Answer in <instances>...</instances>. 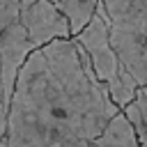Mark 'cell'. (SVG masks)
Segmentation results:
<instances>
[{
  "mask_svg": "<svg viewBox=\"0 0 147 147\" xmlns=\"http://www.w3.org/2000/svg\"><path fill=\"white\" fill-rule=\"evenodd\" d=\"M92 57L76 39L37 48L9 106V147H92L119 113Z\"/></svg>",
  "mask_w": 147,
  "mask_h": 147,
  "instance_id": "1",
  "label": "cell"
},
{
  "mask_svg": "<svg viewBox=\"0 0 147 147\" xmlns=\"http://www.w3.org/2000/svg\"><path fill=\"white\" fill-rule=\"evenodd\" d=\"M110 39L140 87L147 85V0H103Z\"/></svg>",
  "mask_w": 147,
  "mask_h": 147,
  "instance_id": "2",
  "label": "cell"
},
{
  "mask_svg": "<svg viewBox=\"0 0 147 147\" xmlns=\"http://www.w3.org/2000/svg\"><path fill=\"white\" fill-rule=\"evenodd\" d=\"M74 39L92 57V67H94L99 80L110 83L115 78V74L119 71L122 60H119V55H117V51L113 46V39H110V18H108V11H106L103 0L96 2V11H94L92 21Z\"/></svg>",
  "mask_w": 147,
  "mask_h": 147,
  "instance_id": "3",
  "label": "cell"
},
{
  "mask_svg": "<svg viewBox=\"0 0 147 147\" xmlns=\"http://www.w3.org/2000/svg\"><path fill=\"white\" fill-rule=\"evenodd\" d=\"M21 23L37 48L74 34L69 18L53 0H21Z\"/></svg>",
  "mask_w": 147,
  "mask_h": 147,
  "instance_id": "4",
  "label": "cell"
},
{
  "mask_svg": "<svg viewBox=\"0 0 147 147\" xmlns=\"http://www.w3.org/2000/svg\"><path fill=\"white\" fill-rule=\"evenodd\" d=\"M37 51L32 39L28 37V30L21 21L9 25L0 34V69H2V85H5V99L11 106V96L21 76V69L25 67L28 57Z\"/></svg>",
  "mask_w": 147,
  "mask_h": 147,
  "instance_id": "5",
  "label": "cell"
},
{
  "mask_svg": "<svg viewBox=\"0 0 147 147\" xmlns=\"http://www.w3.org/2000/svg\"><path fill=\"white\" fill-rule=\"evenodd\" d=\"M92 145H96V147H140V140H138L136 126L131 124V119L126 117V113L119 110L108 122V126L103 129V133Z\"/></svg>",
  "mask_w": 147,
  "mask_h": 147,
  "instance_id": "6",
  "label": "cell"
},
{
  "mask_svg": "<svg viewBox=\"0 0 147 147\" xmlns=\"http://www.w3.org/2000/svg\"><path fill=\"white\" fill-rule=\"evenodd\" d=\"M108 85V92H110V99L117 103V108H126L129 103H133L138 99V92H140V83L136 80V76L131 74V69L122 62L119 64V71L115 74V78Z\"/></svg>",
  "mask_w": 147,
  "mask_h": 147,
  "instance_id": "7",
  "label": "cell"
},
{
  "mask_svg": "<svg viewBox=\"0 0 147 147\" xmlns=\"http://www.w3.org/2000/svg\"><path fill=\"white\" fill-rule=\"evenodd\" d=\"M53 2H55V5L64 11V16L69 18L71 32L78 34V32L85 30V25L92 21L99 0H53Z\"/></svg>",
  "mask_w": 147,
  "mask_h": 147,
  "instance_id": "8",
  "label": "cell"
},
{
  "mask_svg": "<svg viewBox=\"0 0 147 147\" xmlns=\"http://www.w3.org/2000/svg\"><path fill=\"white\" fill-rule=\"evenodd\" d=\"M126 117L131 119V124L136 126V133H138V140H140V147H147V94L138 92V99L133 103H129L124 108Z\"/></svg>",
  "mask_w": 147,
  "mask_h": 147,
  "instance_id": "9",
  "label": "cell"
},
{
  "mask_svg": "<svg viewBox=\"0 0 147 147\" xmlns=\"http://www.w3.org/2000/svg\"><path fill=\"white\" fill-rule=\"evenodd\" d=\"M21 21V0H0V34Z\"/></svg>",
  "mask_w": 147,
  "mask_h": 147,
  "instance_id": "10",
  "label": "cell"
},
{
  "mask_svg": "<svg viewBox=\"0 0 147 147\" xmlns=\"http://www.w3.org/2000/svg\"><path fill=\"white\" fill-rule=\"evenodd\" d=\"M9 131V103L5 99V85H2V69H0V147H9L7 140Z\"/></svg>",
  "mask_w": 147,
  "mask_h": 147,
  "instance_id": "11",
  "label": "cell"
},
{
  "mask_svg": "<svg viewBox=\"0 0 147 147\" xmlns=\"http://www.w3.org/2000/svg\"><path fill=\"white\" fill-rule=\"evenodd\" d=\"M142 92H145V94H147V85H145V87H142Z\"/></svg>",
  "mask_w": 147,
  "mask_h": 147,
  "instance_id": "12",
  "label": "cell"
},
{
  "mask_svg": "<svg viewBox=\"0 0 147 147\" xmlns=\"http://www.w3.org/2000/svg\"><path fill=\"white\" fill-rule=\"evenodd\" d=\"M92 147H96V145H92Z\"/></svg>",
  "mask_w": 147,
  "mask_h": 147,
  "instance_id": "13",
  "label": "cell"
}]
</instances>
